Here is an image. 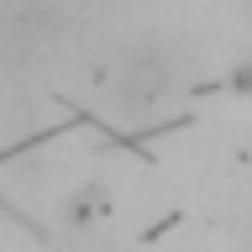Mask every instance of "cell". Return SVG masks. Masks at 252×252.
I'll list each match as a JSON object with an SVG mask.
<instances>
[{"instance_id":"obj_1","label":"cell","mask_w":252,"mask_h":252,"mask_svg":"<svg viewBox=\"0 0 252 252\" xmlns=\"http://www.w3.org/2000/svg\"><path fill=\"white\" fill-rule=\"evenodd\" d=\"M168 90H173V68H168V58H163L158 47H131L121 58V68H116V84H110V94H116L121 110H131V116L163 105Z\"/></svg>"}]
</instances>
